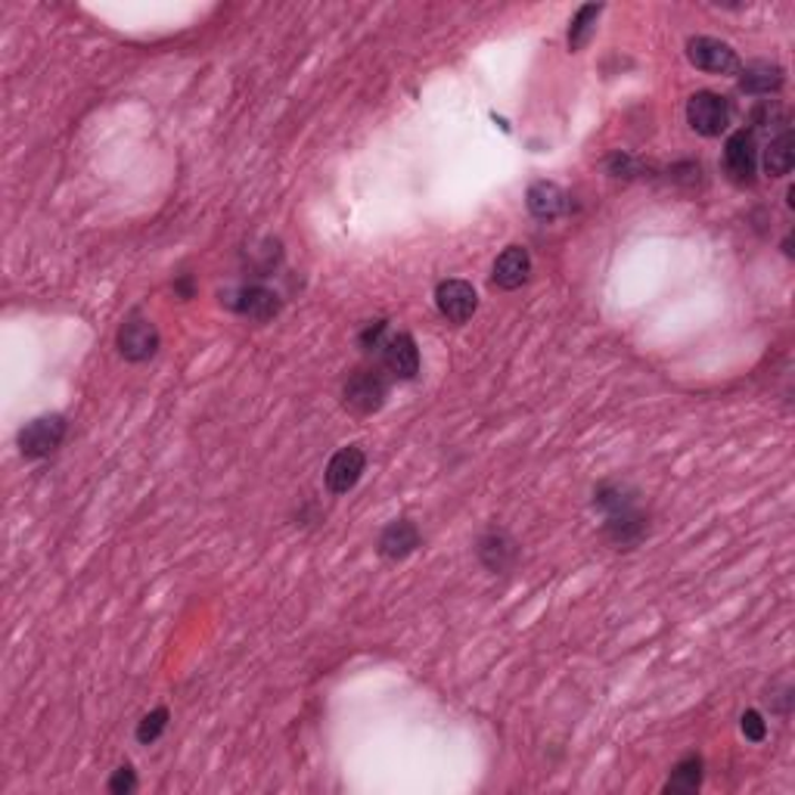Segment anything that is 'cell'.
I'll use <instances>...</instances> for the list:
<instances>
[{"label":"cell","instance_id":"obj_2","mask_svg":"<svg viewBox=\"0 0 795 795\" xmlns=\"http://www.w3.org/2000/svg\"><path fill=\"white\" fill-rule=\"evenodd\" d=\"M66 435H69V420L62 413H45L19 429L16 448L26 460H47L62 448Z\"/></svg>","mask_w":795,"mask_h":795},{"label":"cell","instance_id":"obj_7","mask_svg":"<svg viewBox=\"0 0 795 795\" xmlns=\"http://www.w3.org/2000/svg\"><path fill=\"white\" fill-rule=\"evenodd\" d=\"M758 171V147H755V131L739 128L727 137L724 144V175L730 177L737 187H752Z\"/></svg>","mask_w":795,"mask_h":795},{"label":"cell","instance_id":"obj_5","mask_svg":"<svg viewBox=\"0 0 795 795\" xmlns=\"http://www.w3.org/2000/svg\"><path fill=\"white\" fill-rule=\"evenodd\" d=\"M222 305L236 311L239 317H249L255 324H267L283 311V298L262 283H249V286H236V289L222 293Z\"/></svg>","mask_w":795,"mask_h":795},{"label":"cell","instance_id":"obj_16","mask_svg":"<svg viewBox=\"0 0 795 795\" xmlns=\"http://www.w3.org/2000/svg\"><path fill=\"white\" fill-rule=\"evenodd\" d=\"M786 85V69L777 62H749L746 69H739V90L749 97H765V94H777Z\"/></svg>","mask_w":795,"mask_h":795},{"label":"cell","instance_id":"obj_23","mask_svg":"<svg viewBox=\"0 0 795 795\" xmlns=\"http://www.w3.org/2000/svg\"><path fill=\"white\" fill-rule=\"evenodd\" d=\"M106 789L112 795H131L137 789V774H134L131 765H121L112 771V777L106 783Z\"/></svg>","mask_w":795,"mask_h":795},{"label":"cell","instance_id":"obj_9","mask_svg":"<svg viewBox=\"0 0 795 795\" xmlns=\"http://www.w3.org/2000/svg\"><path fill=\"white\" fill-rule=\"evenodd\" d=\"M364 470H367V454H364V448H361V444L342 448V451H336V454L330 457V463H326L324 470L326 491L336 494V498H340V494H349V491H354V485L361 482Z\"/></svg>","mask_w":795,"mask_h":795},{"label":"cell","instance_id":"obj_13","mask_svg":"<svg viewBox=\"0 0 795 795\" xmlns=\"http://www.w3.org/2000/svg\"><path fill=\"white\" fill-rule=\"evenodd\" d=\"M423 544V534L416 529V522L401 516L392 519L383 531H380V541H376V553L389 562H404L408 557L416 553V547Z\"/></svg>","mask_w":795,"mask_h":795},{"label":"cell","instance_id":"obj_1","mask_svg":"<svg viewBox=\"0 0 795 795\" xmlns=\"http://www.w3.org/2000/svg\"><path fill=\"white\" fill-rule=\"evenodd\" d=\"M593 507L603 513V534L616 550H637L649 538V516L640 507V491L628 482H600L593 488Z\"/></svg>","mask_w":795,"mask_h":795},{"label":"cell","instance_id":"obj_8","mask_svg":"<svg viewBox=\"0 0 795 795\" xmlns=\"http://www.w3.org/2000/svg\"><path fill=\"white\" fill-rule=\"evenodd\" d=\"M687 59L696 69L711 75H739L743 69L737 50L722 38H708V35H696L687 41Z\"/></svg>","mask_w":795,"mask_h":795},{"label":"cell","instance_id":"obj_3","mask_svg":"<svg viewBox=\"0 0 795 795\" xmlns=\"http://www.w3.org/2000/svg\"><path fill=\"white\" fill-rule=\"evenodd\" d=\"M385 398H389V380L383 367H361L342 385V401L345 408L357 416L383 411Z\"/></svg>","mask_w":795,"mask_h":795},{"label":"cell","instance_id":"obj_21","mask_svg":"<svg viewBox=\"0 0 795 795\" xmlns=\"http://www.w3.org/2000/svg\"><path fill=\"white\" fill-rule=\"evenodd\" d=\"M385 333H389V321H385V317L370 321V324L357 333V345H361L364 352H380L385 342Z\"/></svg>","mask_w":795,"mask_h":795},{"label":"cell","instance_id":"obj_10","mask_svg":"<svg viewBox=\"0 0 795 795\" xmlns=\"http://www.w3.org/2000/svg\"><path fill=\"white\" fill-rule=\"evenodd\" d=\"M475 557H479V562H482L491 575H507L516 569V562L522 557V547H519V541H516L510 531L491 529L479 538Z\"/></svg>","mask_w":795,"mask_h":795},{"label":"cell","instance_id":"obj_12","mask_svg":"<svg viewBox=\"0 0 795 795\" xmlns=\"http://www.w3.org/2000/svg\"><path fill=\"white\" fill-rule=\"evenodd\" d=\"M435 308L451 324H467L479 311V293L470 281H444L435 289Z\"/></svg>","mask_w":795,"mask_h":795},{"label":"cell","instance_id":"obj_24","mask_svg":"<svg viewBox=\"0 0 795 795\" xmlns=\"http://www.w3.org/2000/svg\"><path fill=\"white\" fill-rule=\"evenodd\" d=\"M175 293L180 295L184 302H187V298H193V295H196V283H193L190 274H180V277H177V281H175Z\"/></svg>","mask_w":795,"mask_h":795},{"label":"cell","instance_id":"obj_6","mask_svg":"<svg viewBox=\"0 0 795 795\" xmlns=\"http://www.w3.org/2000/svg\"><path fill=\"white\" fill-rule=\"evenodd\" d=\"M687 125L699 137H722L730 128V104L715 90H696L687 100Z\"/></svg>","mask_w":795,"mask_h":795},{"label":"cell","instance_id":"obj_18","mask_svg":"<svg viewBox=\"0 0 795 795\" xmlns=\"http://www.w3.org/2000/svg\"><path fill=\"white\" fill-rule=\"evenodd\" d=\"M703 755H684L678 765L671 767V777L665 783L668 795H696L703 789Z\"/></svg>","mask_w":795,"mask_h":795},{"label":"cell","instance_id":"obj_17","mask_svg":"<svg viewBox=\"0 0 795 795\" xmlns=\"http://www.w3.org/2000/svg\"><path fill=\"white\" fill-rule=\"evenodd\" d=\"M765 175L767 177H786L795 165V137L793 128H781L771 137V144L765 147Z\"/></svg>","mask_w":795,"mask_h":795},{"label":"cell","instance_id":"obj_4","mask_svg":"<svg viewBox=\"0 0 795 795\" xmlns=\"http://www.w3.org/2000/svg\"><path fill=\"white\" fill-rule=\"evenodd\" d=\"M159 345H163L159 330H156V324L149 321L147 314H140V311H131V314L125 317V324L118 326L116 349L128 364H147V361H153L156 352H159Z\"/></svg>","mask_w":795,"mask_h":795},{"label":"cell","instance_id":"obj_14","mask_svg":"<svg viewBox=\"0 0 795 795\" xmlns=\"http://www.w3.org/2000/svg\"><path fill=\"white\" fill-rule=\"evenodd\" d=\"M531 277V255L526 246H507V249L494 258L491 267V286L513 293L519 286H526Z\"/></svg>","mask_w":795,"mask_h":795},{"label":"cell","instance_id":"obj_19","mask_svg":"<svg viewBox=\"0 0 795 795\" xmlns=\"http://www.w3.org/2000/svg\"><path fill=\"white\" fill-rule=\"evenodd\" d=\"M603 10H606L603 3H585V7H578V13H575L572 22H569V35H566V41H569V50H572V53L585 50V47L593 41L597 22H600Z\"/></svg>","mask_w":795,"mask_h":795},{"label":"cell","instance_id":"obj_20","mask_svg":"<svg viewBox=\"0 0 795 795\" xmlns=\"http://www.w3.org/2000/svg\"><path fill=\"white\" fill-rule=\"evenodd\" d=\"M168 718H171V715H168V708L165 706L153 708L149 715H144V718H140V724H137V734H134V737H137V743H140V746H153V743H156V739L165 734Z\"/></svg>","mask_w":795,"mask_h":795},{"label":"cell","instance_id":"obj_15","mask_svg":"<svg viewBox=\"0 0 795 795\" xmlns=\"http://www.w3.org/2000/svg\"><path fill=\"white\" fill-rule=\"evenodd\" d=\"M526 206L538 222H557L562 215H569V193L562 190L553 180H534L526 193Z\"/></svg>","mask_w":795,"mask_h":795},{"label":"cell","instance_id":"obj_22","mask_svg":"<svg viewBox=\"0 0 795 795\" xmlns=\"http://www.w3.org/2000/svg\"><path fill=\"white\" fill-rule=\"evenodd\" d=\"M739 730H743V737L749 739V743H765L767 722L762 718V711L749 708V711H743V718H739Z\"/></svg>","mask_w":795,"mask_h":795},{"label":"cell","instance_id":"obj_11","mask_svg":"<svg viewBox=\"0 0 795 795\" xmlns=\"http://www.w3.org/2000/svg\"><path fill=\"white\" fill-rule=\"evenodd\" d=\"M380 361L383 370L392 380L401 383H411L420 373V349L411 333H395V336H385L383 349H380Z\"/></svg>","mask_w":795,"mask_h":795}]
</instances>
